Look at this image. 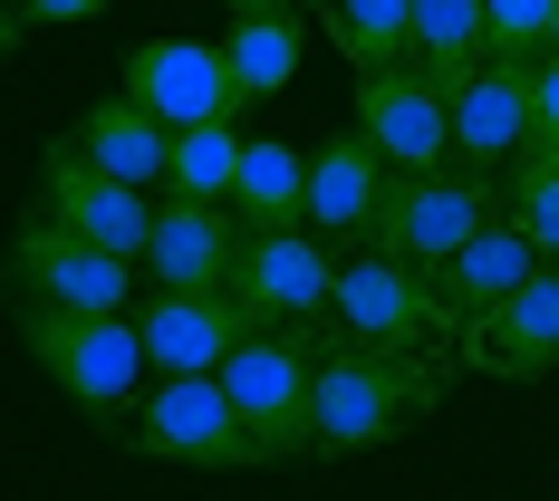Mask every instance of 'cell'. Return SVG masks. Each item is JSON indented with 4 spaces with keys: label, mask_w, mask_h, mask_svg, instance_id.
<instances>
[{
    "label": "cell",
    "mask_w": 559,
    "mask_h": 501,
    "mask_svg": "<svg viewBox=\"0 0 559 501\" xmlns=\"http://www.w3.org/2000/svg\"><path fill=\"white\" fill-rule=\"evenodd\" d=\"M444 405V357L435 347H415V357H395V347H347L329 337L319 347V377H309V453H377L395 434H415L425 415Z\"/></svg>",
    "instance_id": "cell-1"
},
{
    "label": "cell",
    "mask_w": 559,
    "mask_h": 501,
    "mask_svg": "<svg viewBox=\"0 0 559 501\" xmlns=\"http://www.w3.org/2000/svg\"><path fill=\"white\" fill-rule=\"evenodd\" d=\"M135 289H145L135 261H116V251H97V241L58 231L49 213H29V223L10 231V261H0L10 319H20V309H58V319H135Z\"/></svg>",
    "instance_id": "cell-2"
},
{
    "label": "cell",
    "mask_w": 559,
    "mask_h": 501,
    "mask_svg": "<svg viewBox=\"0 0 559 501\" xmlns=\"http://www.w3.org/2000/svg\"><path fill=\"white\" fill-rule=\"evenodd\" d=\"M20 337H29V357H39V377H49L68 405H87L97 425H135V405H145V337L135 319H58V309H20Z\"/></svg>",
    "instance_id": "cell-3"
},
{
    "label": "cell",
    "mask_w": 559,
    "mask_h": 501,
    "mask_svg": "<svg viewBox=\"0 0 559 501\" xmlns=\"http://www.w3.org/2000/svg\"><path fill=\"white\" fill-rule=\"evenodd\" d=\"M319 347H329V337L251 329V337L223 357V395H231V415H241V434H251L261 463L309 453V377H319Z\"/></svg>",
    "instance_id": "cell-4"
},
{
    "label": "cell",
    "mask_w": 559,
    "mask_h": 501,
    "mask_svg": "<svg viewBox=\"0 0 559 501\" xmlns=\"http://www.w3.org/2000/svg\"><path fill=\"white\" fill-rule=\"evenodd\" d=\"M502 213V183L492 174H395V193H386V213H377V231H367V251H386V261H405V271H444L453 251L473 241V231Z\"/></svg>",
    "instance_id": "cell-5"
},
{
    "label": "cell",
    "mask_w": 559,
    "mask_h": 501,
    "mask_svg": "<svg viewBox=\"0 0 559 501\" xmlns=\"http://www.w3.org/2000/svg\"><path fill=\"white\" fill-rule=\"evenodd\" d=\"M231 299L251 329L280 337H329V299H337V251L319 231H241V271Z\"/></svg>",
    "instance_id": "cell-6"
},
{
    "label": "cell",
    "mask_w": 559,
    "mask_h": 501,
    "mask_svg": "<svg viewBox=\"0 0 559 501\" xmlns=\"http://www.w3.org/2000/svg\"><path fill=\"white\" fill-rule=\"evenodd\" d=\"M329 319H337L347 347H395V357H415V347H435V337L453 329L444 299H435V279L386 261V251H347V261H337Z\"/></svg>",
    "instance_id": "cell-7"
},
{
    "label": "cell",
    "mask_w": 559,
    "mask_h": 501,
    "mask_svg": "<svg viewBox=\"0 0 559 501\" xmlns=\"http://www.w3.org/2000/svg\"><path fill=\"white\" fill-rule=\"evenodd\" d=\"M126 434L155 463H193V473H251L261 463L241 415H231V395H223V377H155Z\"/></svg>",
    "instance_id": "cell-8"
},
{
    "label": "cell",
    "mask_w": 559,
    "mask_h": 501,
    "mask_svg": "<svg viewBox=\"0 0 559 501\" xmlns=\"http://www.w3.org/2000/svg\"><path fill=\"white\" fill-rule=\"evenodd\" d=\"M155 203L165 193H145V183H116V174H97L68 135H58L49 155H39V213H49L58 231H78V241H97V251H116V261H145V231H155Z\"/></svg>",
    "instance_id": "cell-9"
},
{
    "label": "cell",
    "mask_w": 559,
    "mask_h": 501,
    "mask_svg": "<svg viewBox=\"0 0 559 501\" xmlns=\"http://www.w3.org/2000/svg\"><path fill=\"white\" fill-rule=\"evenodd\" d=\"M126 97L155 126H241V87L223 68V39H135L126 49Z\"/></svg>",
    "instance_id": "cell-10"
},
{
    "label": "cell",
    "mask_w": 559,
    "mask_h": 501,
    "mask_svg": "<svg viewBox=\"0 0 559 501\" xmlns=\"http://www.w3.org/2000/svg\"><path fill=\"white\" fill-rule=\"evenodd\" d=\"M135 337L155 377H223V357L251 337L231 289H145L135 299Z\"/></svg>",
    "instance_id": "cell-11"
},
{
    "label": "cell",
    "mask_w": 559,
    "mask_h": 501,
    "mask_svg": "<svg viewBox=\"0 0 559 501\" xmlns=\"http://www.w3.org/2000/svg\"><path fill=\"white\" fill-rule=\"evenodd\" d=\"M444 126H453V165L502 183V174L531 155V68L483 58L463 87H444Z\"/></svg>",
    "instance_id": "cell-12"
},
{
    "label": "cell",
    "mask_w": 559,
    "mask_h": 501,
    "mask_svg": "<svg viewBox=\"0 0 559 501\" xmlns=\"http://www.w3.org/2000/svg\"><path fill=\"white\" fill-rule=\"evenodd\" d=\"M357 135L386 155V174H444L453 165L444 87L415 77V68H377V77H357Z\"/></svg>",
    "instance_id": "cell-13"
},
{
    "label": "cell",
    "mask_w": 559,
    "mask_h": 501,
    "mask_svg": "<svg viewBox=\"0 0 559 501\" xmlns=\"http://www.w3.org/2000/svg\"><path fill=\"white\" fill-rule=\"evenodd\" d=\"M395 174L386 155L347 126V135H329V145H309V213L299 223L319 231L329 251H367V231H377V213H386Z\"/></svg>",
    "instance_id": "cell-14"
},
{
    "label": "cell",
    "mask_w": 559,
    "mask_h": 501,
    "mask_svg": "<svg viewBox=\"0 0 559 501\" xmlns=\"http://www.w3.org/2000/svg\"><path fill=\"white\" fill-rule=\"evenodd\" d=\"M463 367H483V377H502V386L550 377V367H559V261H540L492 319L463 329Z\"/></svg>",
    "instance_id": "cell-15"
},
{
    "label": "cell",
    "mask_w": 559,
    "mask_h": 501,
    "mask_svg": "<svg viewBox=\"0 0 559 501\" xmlns=\"http://www.w3.org/2000/svg\"><path fill=\"white\" fill-rule=\"evenodd\" d=\"M145 289H231L241 271V213L231 203H155V231H145Z\"/></svg>",
    "instance_id": "cell-16"
},
{
    "label": "cell",
    "mask_w": 559,
    "mask_h": 501,
    "mask_svg": "<svg viewBox=\"0 0 559 501\" xmlns=\"http://www.w3.org/2000/svg\"><path fill=\"white\" fill-rule=\"evenodd\" d=\"M531 271H540L531 231L511 223V213H492V223H483V231H473V241L444 261V271H435V299H444L453 329H473V319H492V309H502V299H511Z\"/></svg>",
    "instance_id": "cell-17"
},
{
    "label": "cell",
    "mask_w": 559,
    "mask_h": 501,
    "mask_svg": "<svg viewBox=\"0 0 559 501\" xmlns=\"http://www.w3.org/2000/svg\"><path fill=\"white\" fill-rule=\"evenodd\" d=\"M68 145H78L97 174H116V183H145V193H165V174H174V126H155L135 97L87 107L78 126H68Z\"/></svg>",
    "instance_id": "cell-18"
},
{
    "label": "cell",
    "mask_w": 559,
    "mask_h": 501,
    "mask_svg": "<svg viewBox=\"0 0 559 501\" xmlns=\"http://www.w3.org/2000/svg\"><path fill=\"white\" fill-rule=\"evenodd\" d=\"M231 213L241 231H309V155L280 135H241V174H231Z\"/></svg>",
    "instance_id": "cell-19"
},
{
    "label": "cell",
    "mask_w": 559,
    "mask_h": 501,
    "mask_svg": "<svg viewBox=\"0 0 559 501\" xmlns=\"http://www.w3.org/2000/svg\"><path fill=\"white\" fill-rule=\"evenodd\" d=\"M483 58H492V39H483V0H415V39H405V68H415V77L463 87Z\"/></svg>",
    "instance_id": "cell-20"
},
{
    "label": "cell",
    "mask_w": 559,
    "mask_h": 501,
    "mask_svg": "<svg viewBox=\"0 0 559 501\" xmlns=\"http://www.w3.org/2000/svg\"><path fill=\"white\" fill-rule=\"evenodd\" d=\"M299 49H309L299 10H261V20H231V29H223V68H231V87H241V107H251V97H280V87L299 77Z\"/></svg>",
    "instance_id": "cell-21"
},
{
    "label": "cell",
    "mask_w": 559,
    "mask_h": 501,
    "mask_svg": "<svg viewBox=\"0 0 559 501\" xmlns=\"http://www.w3.org/2000/svg\"><path fill=\"white\" fill-rule=\"evenodd\" d=\"M319 20H329V49L357 68V77H377V68H405V39H415V0H319Z\"/></svg>",
    "instance_id": "cell-22"
},
{
    "label": "cell",
    "mask_w": 559,
    "mask_h": 501,
    "mask_svg": "<svg viewBox=\"0 0 559 501\" xmlns=\"http://www.w3.org/2000/svg\"><path fill=\"white\" fill-rule=\"evenodd\" d=\"M231 174H241V126H183L174 135V203H231Z\"/></svg>",
    "instance_id": "cell-23"
},
{
    "label": "cell",
    "mask_w": 559,
    "mask_h": 501,
    "mask_svg": "<svg viewBox=\"0 0 559 501\" xmlns=\"http://www.w3.org/2000/svg\"><path fill=\"white\" fill-rule=\"evenodd\" d=\"M483 39L511 68H540L550 39H559V0H483Z\"/></svg>",
    "instance_id": "cell-24"
},
{
    "label": "cell",
    "mask_w": 559,
    "mask_h": 501,
    "mask_svg": "<svg viewBox=\"0 0 559 501\" xmlns=\"http://www.w3.org/2000/svg\"><path fill=\"white\" fill-rule=\"evenodd\" d=\"M502 213L531 231V251H540V261H559V174L511 165V174H502Z\"/></svg>",
    "instance_id": "cell-25"
},
{
    "label": "cell",
    "mask_w": 559,
    "mask_h": 501,
    "mask_svg": "<svg viewBox=\"0 0 559 501\" xmlns=\"http://www.w3.org/2000/svg\"><path fill=\"white\" fill-rule=\"evenodd\" d=\"M531 174H559V49L531 68Z\"/></svg>",
    "instance_id": "cell-26"
},
{
    "label": "cell",
    "mask_w": 559,
    "mask_h": 501,
    "mask_svg": "<svg viewBox=\"0 0 559 501\" xmlns=\"http://www.w3.org/2000/svg\"><path fill=\"white\" fill-rule=\"evenodd\" d=\"M29 29H68V20H107V0H20Z\"/></svg>",
    "instance_id": "cell-27"
},
{
    "label": "cell",
    "mask_w": 559,
    "mask_h": 501,
    "mask_svg": "<svg viewBox=\"0 0 559 501\" xmlns=\"http://www.w3.org/2000/svg\"><path fill=\"white\" fill-rule=\"evenodd\" d=\"M20 29H29V20H20V0H0V58L20 49Z\"/></svg>",
    "instance_id": "cell-28"
},
{
    "label": "cell",
    "mask_w": 559,
    "mask_h": 501,
    "mask_svg": "<svg viewBox=\"0 0 559 501\" xmlns=\"http://www.w3.org/2000/svg\"><path fill=\"white\" fill-rule=\"evenodd\" d=\"M231 20H261V10H289V0H223Z\"/></svg>",
    "instance_id": "cell-29"
},
{
    "label": "cell",
    "mask_w": 559,
    "mask_h": 501,
    "mask_svg": "<svg viewBox=\"0 0 559 501\" xmlns=\"http://www.w3.org/2000/svg\"><path fill=\"white\" fill-rule=\"evenodd\" d=\"M309 10H319V0H309Z\"/></svg>",
    "instance_id": "cell-30"
},
{
    "label": "cell",
    "mask_w": 559,
    "mask_h": 501,
    "mask_svg": "<svg viewBox=\"0 0 559 501\" xmlns=\"http://www.w3.org/2000/svg\"><path fill=\"white\" fill-rule=\"evenodd\" d=\"M550 49H559V39H550Z\"/></svg>",
    "instance_id": "cell-31"
}]
</instances>
